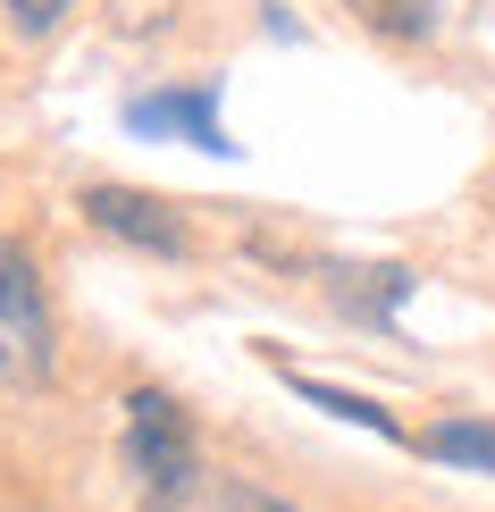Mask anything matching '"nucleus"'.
<instances>
[{
	"label": "nucleus",
	"mask_w": 495,
	"mask_h": 512,
	"mask_svg": "<svg viewBox=\"0 0 495 512\" xmlns=\"http://www.w3.org/2000/svg\"><path fill=\"white\" fill-rule=\"evenodd\" d=\"M126 462H135V496L152 512H185L202 496V454H193V429L168 395H126Z\"/></svg>",
	"instance_id": "nucleus-1"
},
{
	"label": "nucleus",
	"mask_w": 495,
	"mask_h": 512,
	"mask_svg": "<svg viewBox=\"0 0 495 512\" xmlns=\"http://www.w3.org/2000/svg\"><path fill=\"white\" fill-rule=\"evenodd\" d=\"M51 294L34 277V252L0 236V378L9 387H42L51 378Z\"/></svg>",
	"instance_id": "nucleus-2"
},
{
	"label": "nucleus",
	"mask_w": 495,
	"mask_h": 512,
	"mask_svg": "<svg viewBox=\"0 0 495 512\" xmlns=\"http://www.w3.org/2000/svg\"><path fill=\"white\" fill-rule=\"evenodd\" d=\"M84 219L101 236L135 244V252H160V261H185V219L168 210L160 194H135V185H84Z\"/></svg>",
	"instance_id": "nucleus-3"
},
{
	"label": "nucleus",
	"mask_w": 495,
	"mask_h": 512,
	"mask_svg": "<svg viewBox=\"0 0 495 512\" xmlns=\"http://www.w3.org/2000/svg\"><path fill=\"white\" fill-rule=\"evenodd\" d=\"M126 126H135V135H152V143H160V135H185L193 152H235L210 93H152V101H126Z\"/></svg>",
	"instance_id": "nucleus-4"
},
{
	"label": "nucleus",
	"mask_w": 495,
	"mask_h": 512,
	"mask_svg": "<svg viewBox=\"0 0 495 512\" xmlns=\"http://www.w3.org/2000/svg\"><path fill=\"white\" fill-rule=\"evenodd\" d=\"M420 454L462 462V471H495V420H437V429L420 437Z\"/></svg>",
	"instance_id": "nucleus-5"
},
{
	"label": "nucleus",
	"mask_w": 495,
	"mask_h": 512,
	"mask_svg": "<svg viewBox=\"0 0 495 512\" xmlns=\"http://www.w3.org/2000/svg\"><path fill=\"white\" fill-rule=\"evenodd\" d=\"M344 9H361L378 34H395V42H412V34L437 26V0H344Z\"/></svg>",
	"instance_id": "nucleus-6"
},
{
	"label": "nucleus",
	"mask_w": 495,
	"mask_h": 512,
	"mask_svg": "<svg viewBox=\"0 0 495 512\" xmlns=\"http://www.w3.org/2000/svg\"><path fill=\"white\" fill-rule=\"evenodd\" d=\"M294 395H311L319 412H336V420H361V429H378V437H403L395 420L378 412V403H361V395H336V387H319V378H294Z\"/></svg>",
	"instance_id": "nucleus-7"
},
{
	"label": "nucleus",
	"mask_w": 495,
	"mask_h": 512,
	"mask_svg": "<svg viewBox=\"0 0 495 512\" xmlns=\"http://www.w3.org/2000/svg\"><path fill=\"white\" fill-rule=\"evenodd\" d=\"M0 9H9V26H17V34H51L59 17L76 9V0H0Z\"/></svg>",
	"instance_id": "nucleus-8"
},
{
	"label": "nucleus",
	"mask_w": 495,
	"mask_h": 512,
	"mask_svg": "<svg viewBox=\"0 0 495 512\" xmlns=\"http://www.w3.org/2000/svg\"><path fill=\"white\" fill-rule=\"evenodd\" d=\"M210 512H294L286 496H269V487H219V504Z\"/></svg>",
	"instance_id": "nucleus-9"
}]
</instances>
